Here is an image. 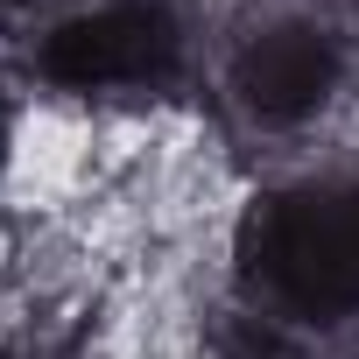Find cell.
Returning a JSON list of instances; mask_svg holds the SVG:
<instances>
[{"mask_svg":"<svg viewBox=\"0 0 359 359\" xmlns=\"http://www.w3.org/2000/svg\"><path fill=\"white\" fill-rule=\"evenodd\" d=\"M240 268L254 296L303 324H338L359 310V184L324 176L254 205L240 233Z\"/></svg>","mask_w":359,"mask_h":359,"instance_id":"6da1fadb","label":"cell"},{"mask_svg":"<svg viewBox=\"0 0 359 359\" xmlns=\"http://www.w3.org/2000/svg\"><path fill=\"white\" fill-rule=\"evenodd\" d=\"M184 64V22L169 0H99V8L64 15L43 50L36 71L57 92H155Z\"/></svg>","mask_w":359,"mask_h":359,"instance_id":"7a4b0ae2","label":"cell"},{"mask_svg":"<svg viewBox=\"0 0 359 359\" xmlns=\"http://www.w3.org/2000/svg\"><path fill=\"white\" fill-rule=\"evenodd\" d=\"M345 85V43L324 22L282 15L261 22L240 50H233V99L247 106V120L261 127H296L317 120Z\"/></svg>","mask_w":359,"mask_h":359,"instance_id":"3957f363","label":"cell"},{"mask_svg":"<svg viewBox=\"0 0 359 359\" xmlns=\"http://www.w3.org/2000/svg\"><path fill=\"white\" fill-rule=\"evenodd\" d=\"M8 141H15V113H8V92H0V162H8Z\"/></svg>","mask_w":359,"mask_h":359,"instance_id":"277c9868","label":"cell"},{"mask_svg":"<svg viewBox=\"0 0 359 359\" xmlns=\"http://www.w3.org/2000/svg\"><path fill=\"white\" fill-rule=\"evenodd\" d=\"M8 359H71V352H57V345H29V352H8Z\"/></svg>","mask_w":359,"mask_h":359,"instance_id":"5b68a950","label":"cell"},{"mask_svg":"<svg viewBox=\"0 0 359 359\" xmlns=\"http://www.w3.org/2000/svg\"><path fill=\"white\" fill-rule=\"evenodd\" d=\"M0 8H29V0H0Z\"/></svg>","mask_w":359,"mask_h":359,"instance_id":"8992f818","label":"cell"}]
</instances>
